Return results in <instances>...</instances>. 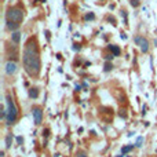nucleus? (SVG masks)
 <instances>
[{"label": "nucleus", "mask_w": 157, "mask_h": 157, "mask_svg": "<svg viewBox=\"0 0 157 157\" xmlns=\"http://www.w3.org/2000/svg\"><path fill=\"white\" fill-rule=\"evenodd\" d=\"M22 61H24L25 70L28 72L29 76H37L40 72V58L37 52V46L33 40H29L24 48L22 54Z\"/></svg>", "instance_id": "obj_1"}, {"label": "nucleus", "mask_w": 157, "mask_h": 157, "mask_svg": "<svg viewBox=\"0 0 157 157\" xmlns=\"http://www.w3.org/2000/svg\"><path fill=\"white\" fill-rule=\"evenodd\" d=\"M6 99H7V117H6V120H7L8 126H11V124H14V121L17 120L18 110H17L15 105H14V101H13V98H11L10 95H7Z\"/></svg>", "instance_id": "obj_2"}, {"label": "nucleus", "mask_w": 157, "mask_h": 157, "mask_svg": "<svg viewBox=\"0 0 157 157\" xmlns=\"http://www.w3.org/2000/svg\"><path fill=\"white\" fill-rule=\"evenodd\" d=\"M7 21H13V22H21L24 18V11L19 8H10L7 11Z\"/></svg>", "instance_id": "obj_3"}, {"label": "nucleus", "mask_w": 157, "mask_h": 157, "mask_svg": "<svg viewBox=\"0 0 157 157\" xmlns=\"http://www.w3.org/2000/svg\"><path fill=\"white\" fill-rule=\"evenodd\" d=\"M135 43H136V46H139V48H141L142 52L149 51V42H147V39H145L143 36H136Z\"/></svg>", "instance_id": "obj_4"}, {"label": "nucleus", "mask_w": 157, "mask_h": 157, "mask_svg": "<svg viewBox=\"0 0 157 157\" xmlns=\"http://www.w3.org/2000/svg\"><path fill=\"white\" fill-rule=\"evenodd\" d=\"M32 114H33L34 124H37V126H39V124L42 123V119H43V112H42V109H39V107H33V109H32Z\"/></svg>", "instance_id": "obj_5"}, {"label": "nucleus", "mask_w": 157, "mask_h": 157, "mask_svg": "<svg viewBox=\"0 0 157 157\" xmlns=\"http://www.w3.org/2000/svg\"><path fill=\"white\" fill-rule=\"evenodd\" d=\"M17 72V65L14 62H11V61H8L7 63H6V73L7 74H14Z\"/></svg>", "instance_id": "obj_6"}, {"label": "nucleus", "mask_w": 157, "mask_h": 157, "mask_svg": "<svg viewBox=\"0 0 157 157\" xmlns=\"http://www.w3.org/2000/svg\"><path fill=\"white\" fill-rule=\"evenodd\" d=\"M19 34H21L19 32H14V33L11 34V40H13L15 44H18V43H19V39H21V36H19Z\"/></svg>", "instance_id": "obj_7"}, {"label": "nucleus", "mask_w": 157, "mask_h": 157, "mask_svg": "<svg viewBox=\"0 0 157 157\" xmlns=\"http://www.w3.org/2000/svg\"><path fill=\"white\" fill-rule=\"evenodd\" d=\"M7 28L11 29V30H15V29L19 28V25L17 22H13V21H7Z\"/></svg>", "instance_id": "obj_8"}, {"label": "nucleus", "mask_w": 157, "mask_h": 157, "mask_svg": "<svg viewBox=\"0 0 157 157\" xmlns=\"http://www.w3.org/2000/svg\"><path fill=\"white\" fill-rule=\"evenodd\" d=\"M109 50L113 52V55H119L120 54V48L117 46H109Z\"/></svg>", "instance_id": "obj_9"}, {"label": "nucleus", "mask_w": 157, "mask_h": 157, "mask_svg": "<svg viewBox=\"0 0 157 157\" xmlns=\"http://www.w3.org/2000/svg\"><path fill=\"white\" fill-rule=\"evenodd\" d=\"M37 95H39L37 88H30V90H29V97H30V98H37Z\"/></svg>", "instance_id": "obj_10"}, {"label": "nucleus", "mask_w": 157, "mask_h": 157, "mask_svg": "<svg viewBox=\"0 0 157 157\" xmlns=\"http://www.w3.org/2000/svg\"><path fill=\"white\" fill-rule=\"evenodd\" d=\"M132 145H130V146H126V147H123V149H121V154H126V153H128L130 150H132Z\"/></svg>", "instance_id": "obj_11"}, {"label": "nucleus", "mask_w": 157, "mask_h": 157, "mask_svg": "<svg viewBox=\"0 0 157 157\" xmlns=\"http://www.w3.org/2000/svg\"><path fill=\"white\" fill-rule=\"evenodd\" d=\"M112 69H113V65H112V63H109V62L105 63V69H103L105 72H110Z\"/></svg>", "instance_id": "obj_12"}, {"label": "nucleus", "mask_w": 157, "mask_h": 157, "mask_svg": "<svg viewBox=\"0 0 157 157\" xmlns=\"http://www.w3.org/2000/svg\"><path fill=\"white\" fill-rule=\"evenodd\" d=\"M11 141H13V136H11V135H7V138H6V146H7V147L11 146Z\"/></svg>", "instance_id": "obj_13"}, {"label": "nucleus", "mask_w": 157, "mask_h": 157, "mask_svg": "<svg viewBox=\"0 0 157 157\" xmlns=\"http://www.w3.org/2000/svg\"><path fill=\"white\" fill-rule=\"evenodd\" d=\"M94 18H95V15H94L92 13H88V14L86 15V19H90V21H92Z\"/></svg>", "instance_id": "obj_14"}, {"label": "nucleus", "mask_w": 157, "mask_h": 157, "mask_svg": "<svg viewBox=\"0 0 157 157\" xmlns=\"http://www.w3.org/2000/svg\"><path fill=\"white\" fill-rule=\"evenodd\" d=\"M142 142H143V138H142V136H139L138 141H136V146H142Z\"/></svg>", "instance_id": "obj_15"}, {"label": "nucleus", "mask_w": 157, "mask_h": 157, "mask_svg": "<svg viewBox=\"0 0 157 157\" xmlns=\"http://www.w3.org/2000/svg\"><path fill=\"white\" fill-rule=\"evenodd\" d=\"M131 4H132L134 7H138V6H139V2H138V0H131Z\"/></svg>", "instance_id": "obj_16"}, {"label": "nucleus", "mask_w": 157, "mask_h": 157, "mask_svg": "<svg viewBox=\"0 0 157 157\" xmlns=\"http://www.w3.org/2000/svg\"><path fill=\"white\" fill-rule=\"evenodd\" d=\"M17 141H18V143H22V138H21V136H18V138H17Z\"/></svg>", "instance_id": "obj_17"}, {"label": "nucleus", "mask_w": 157, "mask_h": 157, "mask_svg": "<svg viewBox=\"0 0 157 157\" xmlns=\"http://www.w3.org/2000/svg\"><path fill=\"white\" fill-rule=\"evenodd\" d=\"M112 58H113V55H112V54H110V55H107V57H106V59H107V61H109V59H112Z\"/></svg>", "instance_id": "obj_18"}]
</instances>
